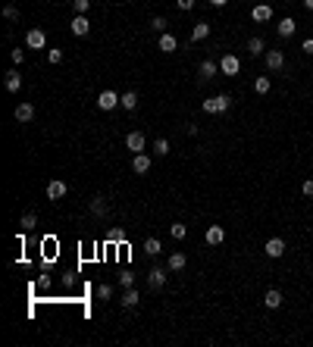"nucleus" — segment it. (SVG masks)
<instances>
[{"instance_id": "nucleus-44", "label": "nucleus", "mask_w": 313, "mask_h": 347, "mask_svg": "<svg viewBox=\"0 0 313 347\" xmlns=\"http://www.w3.org/2000/svg\"><path fill=\"white\" fill-rule=\"evenodd\" d=\"M310 166H313V163H310Z\"/></svg>"}, {"instance_id": "nucleus-14", "label": "nucleus", "mask_w": 313, "mask_h": 347, "mask_svg": "<svg viewBox=\"0 0 313 347\" xmlns=\"http://www.w3.org/2000/svg\"><path fill=\"white\" fill-rule=\"evenodd\" d=\"M150 166H154V163H150V157H147V154H135V160H132V169L138 172V175H147V172H150Z\"/></svg>"}, {"instance_id": "nucleus-11", "label": "nucleus", "mask_w": 313, "mask_h": 347, "mask_svg": "<svg viewBox=\"0 0 313 347\" xmlns=\"http://www.w3.org/2000/svg\"><path fill=\"white\" fill-rule=\"evenodd\" d=\"M223 241H226V228L223 225H210V228H207V244H210V247H219Z\"/></svg>"}, {"instance_id": "nucleus-32", "label": "nucleus", "mask_w": 313, "mask_h": 347, "mask_svg": "<svg viewBox=\"0 0 313 347\" xmlns=\"http://www.w3.org/2000/svg\"><path fill=\"white\" fill-rule=\"evenodd\" d=\"M3 19H9V22H16V19H19V6H13V3H6V6H3Z\"/></svg>"}, {"instance_id": "nucleus-5", "label": "nucleus", "mask_w": 313, "mask_h": 347, "mask_svg": "<svg viewBox=\"0 0 313 347\" xmlns=\"http://www.w3.org/2000/svg\"><path fill=\"white\" fill-rule=\"evenodd\" d=\"M238 56L235 53H226L223 56V60H219V72H223V75H238Z\"/></svg>"}, {"instance_id": "nucleus-15", "label": "nucleus", "mask_w": 313, "mask_h": 347, "mask_svg": "<svg viewBox=\"0 0 313 347\" xmlns=\"http://www.w3.org/2000/svg\"><path fill=\"white\" fill-rule=\"evenodd\" d=\"M295 28H298V22H295L292 16H285V19L279 22V25H276V31H279V38H292V34H295Z\"/></svg>"}, {"instance_id": "nucleus-30", "label": "nucleus", "mask_w": 313, "mask_h": 347, "mask_svg": "<svg viewBox=\"0 0 313 347\" xmlns=\"http://www.w3.org/2000/svg\"><path fill=\"white\" fill-rule=\"evenodd\" d=\"M150 28H154V31H160V34H163V31L169 28V22H166L163 16H154V22H150Z\"/></svg>"}, {"instance_id": "nucleus-35", "label": "nucleus", "mask_w": 313, "mask_h": 347, "mask_svg": "<svg viewBox=\"0 0 313 347\" xmlns=\"http://www.w3.org/2000/svg\"><path fill=\"white\" fill-rule=\"evenodd\" d=\"M97 297H100V300H110V297H113V285H100V288H97Z\"/></svg>"}, {"instance_id": "nucleus-33", "label": "nucleus", "mask_w": 313, "mask_h": 347, "mask_svg": "<svg viewBox=\"0 0 313 347\" xmlns=\"http://www.w3.org/2000/svg\"><path fill=\"white\" fill-rule=\"evenodd\" d=\"M72 9H75V13H88V9H91V0H72Z\"/></svg>"}, {"instance_id": "nucleus-25", "label": "nucleus", "mask_w": 313, "mask_h": 347, "mask_svg": "<svg viewBox=\"0 0 313 347\" xmlns=\"http://www.w3.org/2000/svg\"><path fill=\"white\" fill-rule=\"evenodd\" d=\"M19 88H22V75L13 69V72H6V91H13V94H16Z\"/></svg>"}, {"instance_id": "nucleus-21", "label": "nucleus", "mask_w": 313, "mask_h": 347, "mask_svg": "<svg viewBox=\"0 0 313 347\" xmlns=\"http://www.w3.org/2000/svg\"><path fill=\"white\" fill-rule=\"evenodd\" d=\"M119 107H122V110H129V113L138 110V94H135V91H125V94L119 97Z\"/></svg>"}, {"instance_id": "nucleus-9", "label": "nucleus", "mask_w": 313, "mask_h": 347, "mask_svg": "<svg viewBox=\"0 0 313 347\" xmlns=\"http://www.w3.org/2000/svg\"><path fill=\"white\" fill-rule=\"evenodd\" d=\"M25 44H28V47H31V50H41V47H44V44H47V34H44L41 28H31V31L25 34Z\"/></svg>"}, {"instance_id": "nucleus-27", "label": "nucleus", "mask_w": 313, "mask_h": 347, "mask_svg": "<svg viewBox=\"0 0 313 347\" xmlns=\"http://www.w3.org/2000/svg\"><path fill=\"white\" fill-rule=\"evenodd\" d=\"M34 225H38V216H34V213H25V216L19 219V228H22V231H31Z\"/></svg>"}, {"instance_id": "nucleus-12", "label": "nucleus", "mask_w": 313, "mask_h": 347, "mask_svg": "<svg viewBox=\"0 0 313 347\" xmlns=\"http://www.w3.org/2000/svg\"><path fill=\"white\" fill-rule=\"evenodd\" d=\"M125 147L135 150V154H144V135L141 132H129L125 135Z\"/></svg>"}, {"instance_id": "nucleus-28", "label": "nucleus", "mask_w": 313, "mask_h": 347, "mask_svg": "<svg viewBox=\"0 0 313 347\" xmlns=\"http://www.w3.org/2000/svg\"><path fill=\"white\" fill-rule=\"evenodd\" d=\"M254 91H257V94H270V75H257V82H254Z\"/></svg>"}, {"instance_id": "nucleus-41", "label": "nucleus", "mask_w": 313, "mask_h": 347, "mask_svg": "<svg viewBox=\"0 0 313 347\" xmlns=\"http://www.w3.org/2000/svg\"><path fill=\"white\" fill-rule=\"evenodd\" d=\"M176 3H179V9H191V6H194V0H176Z\"/></svg>"}, {"instance_id": "nucleus-3", "label": "nucleus", "mask_w": 313, "mask_h": 347, "mask_svg": "<svg viewBox=\"0 0 313 347\" xmlns=\"http://www.w3.org/2000/svg\"><path fill=\"white\" fill-rule=\"evenodd\" d=\"M263 60H266V69H270V72H279V69L285 66V53L282 50H266Z\"/></svg>"}, {"instance_id": "nucleus-2", "label": "nucleus", "mask_w": 313, "mask_h": 347, "mask_svg": "<svg viewBox=\"0 0 313 347\" xmlns=\"http://www.w3.org/2000/svg\"><path fill=\"white\" fill-rule=\"evenodd\" d=\"M166 279H169V266H154V269L147 272V285L154 288V291H160V288L166 285Z\"/></svg>"}, {"instance_id": "nucleus-7", "label": "nucleus", "mask_w": 313, "mask_h": 347, "mask_svg": "<svg viewBox=\"0 0 313 347\" xmlns=\"http://www.w3.org/2000/svg\"><path fill=\"white\" fill-rule=\"evenodd\" d=\"M69 194V188H66V181H60V178H53L50 184H47V200H63Z\"/></svg>"}, {"instance_id": "nucleus-22", "label": "nucleus", "mask_w": 313, "mask_h": 347, "mask_svg": "<svg viewBox=\"0 0 313 347\" xmlns=\"http://www.w3.org/2000/svg\"><path fill=\"white\" fill-rule=\"evenodd\" d=\"M248 53H251V56H263V53H266V44H263V38H257V34H254V38L248 41Z\"/></svg>"}, {"instance_id": "nucleus-34", "label": "nucleus", "mask_w": 313, "mask_h": 347, "mask_svg": "<svg viewBox=\"0 0 313 347\" xmlns=\"http://www.w3.org/2000/svg\"><path fill=\"white\" fill-rule=\"evenodd\" d=\"M47 60H50L53 66H56V63H63V50H60V47H53V50H47Z\"/></svg>"}, {"instance_id": "nucleus-37", "label": "nucleus", "mask_w": 313, "mask_h": 347, "mask_svg": "<svg viewBox=\"0 0 313 347\" xmlns=\"http://www.w3.org/2000/svg\"><path fill=\"white\" fill-rule=\"evenodd\" d=\"M119 285H122V288H132V285H135V275H132V272H122V275H119Z\"/></svg>"}, {"instance_id": "nucleus-18", "label": "nucleus", "mask_w": 313, "mask_h": 347, "mask_svg": "<svg viewBox=\"0 0 313 347\" xmlns=\"http://www.w3.org/2000/svg\"><path fill=\"white\" fill-rule=\"evenodd\" d=\"M176 47H179L176 34H169V31H163V34H160V50H163V53H172Z\"/></svg>"}, {"instance_id": "nucleus-24", "label": "nucleus", "mask_w": 313, "mask_h": 347, "mask_svg": "<svg viewBox=\"0 0 313 347\" xmlns=\"http://www.w3.org/2000/svg\"><path fill=\"white\" fill-rule=\"evenodd\" d=\"M88 210H91V213H94L97 219H103V216H107V203H103V197H94V200H91V203H88Z\"/></svg>"}, {"instance_id": "nucleus-31", "label": "nucleus", "mask_w": 313, "mask_h": 347, "mask_svg": "<svg viewBox=\"0 0 313 347\" xmlns=\"http://www.w3.org/2000/svg\"><path fill=\"white\" fill-rule=\"evenodd\" d=\"M154 150H157L160 157H166V154H169V141H166V138H157V141H154Z\"/></svg>"}, {"instance_id": "nucleus-4", "label": "nucleus", "mask_w": 313, "mask_h": 347, "mask_svg": "<svg viewBox=\"0 0 313 347\" xmlns=\"http://www.w3.org/2000/svg\"><path fill=\"white\" fill-rule=\"evenodd\" d=\"M69 28H72V34H78V38H85V34L91 31V22H88V16L75 13V16H72V22H69Z\"/></svg>"}, {"instance_id": "nucleus-29", "label": "nucleus", "mask_w": 313, "mask_h": 347, "mask_svg": "<svg viewBox=\"0 0 313 347\" xmlns=\"http://www.w3.org/2000/svg\"><path fill=\"white\" fill-rule=\"evenodd\" d=\"M169 235H172V238H176V241H182L185 235H188V228H185L182 222H172V225H169Z\"/></svg>"}, {"instance_id": "nucleus-17", "label": "nucleus", "mask_w": 313, "mask_h": 347, "mask_svg": "<svg viewBox=\"0 0 313 347\" xmlns=\"http://www.w3.org/2000/svg\"><path fill=\"white\" fill-rule=\"evenodd\" d=\"M263 304H266V310H279V307H282V291L270 288V291H266V297H263Z\"/></svg>"}, {"instance_id": "nucleus-19", "label": "nucleus", "mask_w": 313, "mask_h": 347, "mask_svg": "<svg viewBox=\"0 0 313 347\" xmlns=\"http://www.w3.org/2000/svg\"><path fill=\"white\" fill-rule=\"evenodd\" d=\"M185 263H188V257H185V253H169V272H182L185 269Z\"/></svg>"}, {"instance_id": "nucleus-39", "label": "nucleus", "mask_w": 313, "mask_h": 347, "mask_svg": "<svg viewBox=\"0 0 313 347\" xmlns=\"http://www.w3.org/2000/svg\"><path fill=\"white\" fill-rule=\"evenodd\" d=\"M9 56H13V63H16V66H19V63H22V60H25V50H19V47H16V50H13V53H9Z\"/></svg>"}, {"instance_id": "nucleus-10", "label": "nucleus", "mask_w": 313, "mask_h": 347, "mask_svg": "<svg viewBox=\"0 0 313 347\" xmlns=\"http://www.w3.org/2000/svg\"><path fill=\"white\" fill-rule=\"evenodd\" d=\"M216 72H219V63H213V60H204L198 66V78H201V82H210Z\"/></svg>"}, {"instance_id": "nucleus-43", "label": "nucleus", "mask_w": 313, "mask_h": 347, "mask_svg": "<svg viewBox=\"0 0 313 347\" xmlns=\"http://www.w3.org/2000/svg\"><path fill=\"white\" fill-rule=\"evenodd\" d=\"M304 6H307V9H313V0H304Z\"/></svg>"}, {"instance_id": "nucleus-13", "label": "nucleus", "mask_w": 313, "mask_h": 347, "mask_svg": "<svg viewBox=\"0 0 313 347\" xmlns=\"http://www.w3.org/2000/svg\"><path fill=\"white\" fill-rule=\"evenodd\" d=\"M251 19L254 22H270L273 19V6L270 3H257V6L251 9Z\"/></svg>"}, {"instance_id": "nucleus-8", "label": "nucleus", "mask_w": 313, "mask_h": 347, "mask_svg": "<svg viewBox=\"0 0 313 347\" xmlns=\"http://www.w3.org/2000/svg\"><path fill=\"white\" fill-rule=\"evenodd\" d=\"M263 250H266V257H270V260H279L282 253H285V241H282V238H270Z\"/></svg>"}, {"instance_id": "nucleus-23", "label": "nucleus", "mask_w": 313, "mask_h": 347, "mask_svg": "<svg viewBox=\"0 0 313 347\" xmlns=\"http://www.w3.org/2000/svg\"><path fill=\"white\" fill-rule=\"evenodd\" d=\"M207 34H210V25H207V22H198V25L191 28V44H194V41H204Z\"/></svg>"}, {"instance_id": "nucleus-36", "label": "nucleus", "mask_w": 313, "mask_h": 347, "mask_svg": "<svg viewBox=\"0 0 313 347\" xmlns=\"http://www.w3.org/2000/svg\"><path fill=\"white\" fill-rule=\"evenodd\" d=\"M107 238H110V241H125V231H122V228H110Z\"/></svg>"}, {"instance_id": "nucleus-6", "label": "nucleus", "mask_w": 313, "mask_h": 347, "mask_svg": "<svg viewBox=\"0 0 313 347\" xmlns=\"http://www.w3.org/2000/svg\"><path fill=\"white\" fill-rule=\"evenodd\" d=\"M97 107L100 110H116L119 107V94H116V91H100L97 94Z\"/></svg>"}, {"instance_id": "nucleus-20", "label": "nucleus", "mask_w": 313, "mask_h": 347, "mask_svg": "<svg viewBox=\"0 0 313 347\" xmlns=\"http://www.w3.org/2000/svg\"><path fill=\"white\" fill-rule=\"evenodd\" d=\"M138 300H141V297H138V291H135V288H125V294L119 297V304H122L125 310H132V307H138Z\"/></svg>"}, {"instance_id": "nucleus-40", "label": "nucleus", "mask_w": 313, "mask_h": 347, "mask_svg": "<svg viewBox=\"0 0 313 347\" xmlns=\"http://www.w3.org/2000/svg\"><path fill=\"white\" fill-rule=\"evenodd\" d=\"M301 50H304V53H313V38H307L304 44H301Z\"/></svg>"}, {"instance_id": "nucleus-42", "label": "nucleus", "mask_w": 313, "mask_h": 347, "mask_svg": "<svg viewBox=\"0 0 313 347\" xmlns=\"http://www.w3.org/2000/svg\"><path fill=\"white\" fill-rule=\"evenodd\" d=\"M226 3H229V0H210V6H216V9H223Z\"/></svg>"}, {"instance_id": "nucleus-16", "label": "nucleus", "mask_w": 313, "mask_h": 347, "mask_svg": "<svg viewBox=\"0 0 313 347\" xmlns=\"http://www.w3.org/2000/svg\"><path fill=\"white\" fill-rule=\"evenodd\" d=\"M13 116H16V122H31L34 119V107H31V103H19Z\"/></svg>"}, {"instance_id": "nucleus-1", "label": "nucleus", "mask_w": 313, "mask_h": 347, "mask_svg": "<svg viewBox=\"0 0 313 347\" xmlns=\"http://www.w3.org/2000/svg\"><path fill=\"white\" fill-rule=\"evenodd\" d=\"M229 107H232V97H229V94H216V97H207V100H204V113H210V116L226 113Z\"/></svg>"}, {"instance_id": "nucleus-26", "label": "nucleus", "mask_w": 313, "mask_h": 347, "mask_svg": "<svg viewBox=\"0 0 313 347\" xmlns=\"http://www.w3.org/2000/svg\"><path fill=\"white\" fill-rule=\"evenodd\" d=\"M160 250H163V244H160L157 238H147V241H144V253H147V257H157Z\"/></svg>"}, {"instance_id": "nucleus-38", "label": "nucleus", "mask_w": 313, "mask_h": 347, "mask_svg": "<svg viewBox=\"0 0 313 347\" xmlns=\"http://www.w3.org/2000/svg\"><path fill=\"white\" fill-rule=\"evenodd\" d=\"M301 191H304V197H313V178H307L304 184H301Z\"/></svg>"}]
</instances>
